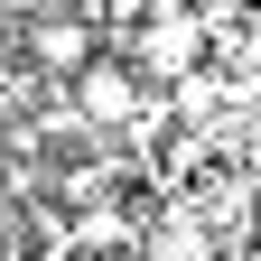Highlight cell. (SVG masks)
<instances>
[{
    "label": "cell",
    "mask_w": 261,
    "mask_h": 261,
    "mask_svg": "<svg viewBox=\"0 0 261 261\" xmlns=\"http://www.w3.org/2000/svg\"><path fill=\"white\" fill-rule=\"evenodd\" d=\"M0 10H10V19H38V10H47V0H0Z\"/></svg>",
    "instance_id": "5"
},
{
    "label": "cell",
    "mask_w": 261,
    "mask_h": 261,
    "mask_svg": "<svg viewBox=\"0 0 261 261\" xmlns=\"http://www.w3.org/2000/svg\"><path fill=\"white\" fill-rule=\"evenodd\" d=\"M130 112H140V65H121V56H84V65H75V121L121 130Z\"/></svg>",
    "instance_id": "1"
},
{
    "label": "cell",
    "mask_w": 261,
    "mask_h": 261,
    "mask_svg": "<svg viewBox=\"0 0 261 261\" xmlns=\"http://www.w3.org/2000/svg\"><path fill=\"white\" fill-rule=\"evenodd\" d=\"M93 28H103L93 10H56V0H47V10H38V28H28V56H38L47 75H75V65H84L93 47H103Z\"/></svg>",
    "instance_id": "3"
},
{
    "label": "cell",
    "mask_w": 261,
    "mask_h": 261,
    "mask_svg": "<svg viewBox=\"0 0 261 261\" xmlns=\"http://www.w3.org/2000/svg\"><path fill=\"white\" fill-rule=\"evenodd\" d=\"M130 65H140V84H187V75H196V19L159 0V19L140 28V47H130Z\"/></svg>",
    "instance_id": "2"
},
{
    "label": "cell",
    "mask_w": 261,
    "mask_h": 261,
    "mask_svg": "<svg viewBox=\"0 0 261 261\" xmlns=\"http://www.w3.org/2000/svg\"><path fill=\"white\" fill-rule=\"evenodd\" d=\"M159 261H205V233H196V224H168V233H159Z\"/></svg>",
    "instance_id": "4"
}]
</instances>
